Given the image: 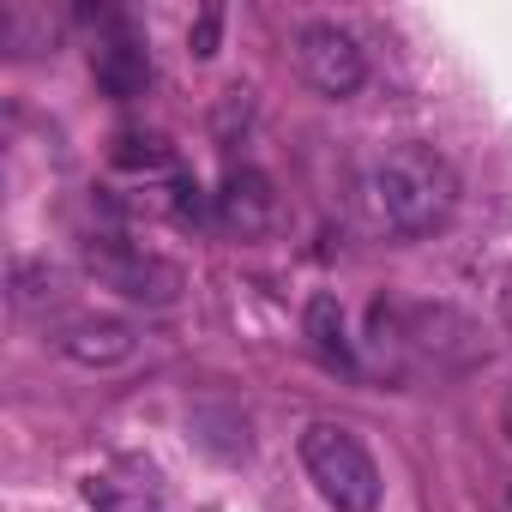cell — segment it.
Masks as SVG:
<instances>
[{
	"mask_svg": "<svg viewBox=\"0 0 512 512\" xmlns=\"http://www.w3.org/2000/svg\"><path fill=\"white\" fill-rule=\"evenodd\" d=\"M296 67H302V79H308L320 97H332V103L356 97L362 79H368L362 43H356L344 25H332V19H314V25L296 31Z\"/></svg>",
	"mask_w": 512,
	"mask_h": 512,
	"instance_id": "obj_4",
	"label": "cell"
},
{
	"mask_svg": "<svg viewBox=\"0 0 512 512\" xmlns=\"http://www.w3.org/2000/svg\"><path fill=\"white\" fill-rule=\"evenodd\" d=\"M308 344H314V356H320L326 368L356 374V350H350V338H344L338 296H314V302H308Z\"/></svg>",
	"mask_w": 512,
	"mask_h": 512,
	"instance_id": "obj_9",
	"label": "cell"
},
{
	"mask_svg": "<svg viewBox=\"0 0 512 512\" xmlns=\"http://www.w3.org/2000/svg\"><path fill=\"white\" fill-rule=\"evenodd\" d=\"M13 302H19V308H49V302H61V272H49V266H37V260H19V266H13Z\"/></svg>",
	"mask_w": 512,
	"mask_h": 512,
	"instance_id": "obj_10",
	"label": "cell"
},
{
	"mask_svg": "<svg viewBox=\"0 0 512 512\" xmlns=\"http://www.w3.org/2000/svg\"><path fill=\"white\" fill-rule=\"evenodd\" d=\"M85 272L109 296L139 302V308H169L187 290V272L175 260H163V253H151V247H139L127 235H91L85 241Z\"/></svg>",
	"mask_w": 512,
	"mask_h": 512,
	"instance_id": "obj_3",
	"label": "cell"
},
{
	"mask_svg": "<svg viewBox=\"0 0 512 512\" xmlns=\"http://www.w3.org/2000/svg\"><path fill=\"white\" fill-rule=\"evenodd\" d=\"M211 211L229 235H272L278 229V187L260 169H229L211 193Z\"/></svg>",
	"mask_w": 512,
	"mask_h": 512,
	"instance_id": "obj_5",
	"label": "cell"
},
{
	"mask_svg": "<svg viewBox=\"0 0 512 512\" xmlns=\"http://www.w3.org/2000/svg\"><path fill=\"white\" fill-rule=\"evenodd\" d=\"M115 163L121 169H175V151L157 133H121L115 139Z\"/></svg>",
	"mask_w": 512,
	"mask_h": 512,
	"instance_id": "obj_11",
	"label": "cell"
},
{
	"mask_svg": "<svg viewBox=\"0 0 512 512\" xmlns=\"http://www.w3.org/2000/svg\"><path fill=\"white\" fill-rule=\"evenodd\" d=\"M91 79H97L115 103H133V97H145V85H151V49L115 19V25L97 37V49H91Z\"/></svg>",
	"mask_w": 512,
	"mask_h": 512,
	"instance_id": "obj_6",
	"label": "cell"
},
{
	"mask_svg": "<svg viewBox=\"0 0 512 512\" xmlns=\"http://www.w3.org/2000/svg\"><path fill=\"white\" fill-rule=\"evenodd\" d=\"M368 205H374L380 229H392L404 241H422V235L452 223V211H458V169H452L446 151H434L422 139H404V145L374 157Z\"/></svg>",
	"mask_w": 512,
	"mask_h": 512,
	"instance_id": "obj_1",
	"label": "cell"
},
{
	"mask_svg": "<svg viewBox=\"0 0 512 512\" xmlns=\"http://www.w3.org/2000/svg\"><path fill=\"white\" fill-rule=\"evenodd\" d=\"M500 428H506V440H512V392H506V404H500Z\"/></svg>",
	"mask_w": 512,
	"mask_h": 512,
	"instance_id": "obj_14",
	"label": "cell"
},
{
	"mask_svg": "<svg viewBox=\"0 0 512 512\" xmlns=\"http://www.w3.org/2000/svg\"><path fill=\"white\" fill-rule=\"evenodd\" d=\"M217 13H199V25H193V55H217Z\"/></svg>",
	"mask_w": 512,
	"mask_h": 512,
	"instance_id": "obj_12",
	"label": "cell"
},
{
	"mask_svg": "<svg viewBox=\"0 0 512 512\" xmlns=\"http://www.w3.org/2000/svg\"><path fill=\"white\" fill-rule=\"evenodd\" d=\"M302 464H308V482L320 488L326 506H338V512H374L380 506V464L350 428L308 422L302 428Z\"/></svg>",
	"mask_w": 512,
	"mask_h": 512,
	"instance_id": "obj_2",
	"label": "cell"
},
{
	"mask_svg": "<svg viewBox=\"0 0 512 512\" xmlns=\"http://www.w3.org/2000/svg\"><path fill=\"white\" fill-rule=\"evenodd\" d=\"M55 344H61V356H73L79 368H115V362H127V356L139 350V332H133L127 320H73Z\"/></svg>",
	"mask_w": 512,
	"mask_h": 512,
	"instance_id": "obj_8",
	"label": "cell"
},
{
	"mask_svg": "<svg viewBox=\"0 0 512 512\" xmlns=\"http://www.w3.org/2000/svg\"><path fill=\"white\" fill-rule=\"evenodd\" d=\"M500 320H506V332H512V284H506V296H500Z\"/></svg>",
	"mask_w": 512,
	"mask_h": 512,
	"instance_id": "obj_13",
	"label": "cell"
},
{
	"mask_svg": "<svg viewBox=\"0 0 512 512\" xmlns=\"http://www.w3.org/2000/svg\"><path fill=\"white\" fill-rule=\"evenodd\" d=\"M392 314L404 320V338H410L422 356H434V362L464 368V362H476V350H482L476 326H470L464 314H452V308H392Z\"/></svg>",
	"mask_w": 512,
	"mask_h": 512,
	"instance_id": "obj_7",
	"label": "cell"
}]
</instances>
